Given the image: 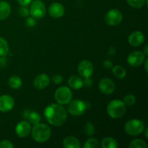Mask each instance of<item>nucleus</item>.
I'll list each match as a JSON object with an SVG mask.
<instances>
[{
  "mask_svg": "<svg viewBox=\"0 0 148 148\" xmlns=\"http://www.w3.org/2000/svg\"><path fill=\"white\" fill-rule=\"evenodd\" d=\"M68 85L74 90H79L84 85L83 79L77 75L71 76L68 79Z\"/></svg>",
  "mask_w": 148,
  "mask_h": 148,
  "instance_id": "17",
  "label": "nucleus"
},
{
  "mask_svg": "<svg viewBox=\"0 0 148 148\" xmlns=\"http://www.w3.org/2000/svg\"><path fill=\"white\" fill-rule=\"evenodd\" d=\"M14 145L9 140H3L0 143V148H13Z\"/></svg>",
  "mask_w": 148,
  "mask_h": 148,
  "instance_id": "31",
  "label": "nucleus"
},
{
  "mask_svg": "<svg viewBox=\"0 0 148 148\" xmlns=\"http://www.w3.org/2000/svg\"><path fill=\"white\" fill-rule=\"evenodd\" d=\"M83 84L87 87H90L92 85V81L90 79V77L85 78V81H83Z\"/></svg>",
  "mask_w": 148,
  "mask_h": 148,
  "instance_id": "37",
  "label": "nucleus"
},
{
  "mask_svg": "<svg viewBox=\"0 0 148 148\" xmlns=\"http://www.w3.org/2000/svg\"><path fill=\"white\" fill-rule=\"evenodd\" d=\"M145 39V37L144 33L143 32L137 30V31H134L133 33H132L129 36L128 41L131 46L137 47L144 43Z\"/></svg>",
  "mask_w": 148,
  "mask_h": 148,
  "instance_id": "14",
  "label": "nucleus"
},
{
  "mask_svg": "<svg viewBox=\"0 0 148 148\" xmlns=\"http://www.w3.org/2000/svg\"><path fill=\"white\" fill-rule=\"evenodd\" d=\"M130 148H147V145L144 140L141 139H136L130 142L129 145Z\"/></svg>",
  "mask_w": 148,
  "mask_h": 148,
  "instance_id": "24",
  "label": "nucleus"
},
{
  "mask_svg": "<svg viewBox=\"0 0 148 148\" xmlns=\"http://www.w3.org/2000/svg\"><path fill=\"white\" fill-rule=\"evenodd\" d=\"M145 59V55L140 51H135L129 54L127 57V62L129 65L133 67H137L143 64Z\"/></svg>",
  "mask_w": 148,
  "mask_h": 148,
  "instance_id": "9",
  "label": "nucleus"
},
{
  "mask_svg": "<svg viewBox=\"0 0 148 148\" xmlns=\"http://www.w3.org/2000/svg\"><path fill=\"white\" fill-rule=\"evenodd\" d=\"M93 65L88 60H82L78 65L77 72L83 78L90 77L93 73Z\"/></svg>",
  "mask_w": 148,
  "mask_h": 148,
  "instance_id": "10",
  "label": "nucleus"
},
{
  "mask_svg": "<svg viewBox=\"0 0 148 148\" xmlns=\"http://www.w3.org/2000/svg\"><path fill=\"white\" fill-rule=\"evenodd\" d=\"M46 9L44 3L40 0H35L32 2L30 14L33 18L40 19L46 15Z\"/></svg>",
  "mask_w": 148,
  "mask_h": 148,
  "instance_id": "6",
  "label": "nucleus"
},
{
  "mask_svg": "<svg viewBox=\"0 0 148 148\" xmlns=\"http://www.w3.org/2000/svg\"><path fill=\"white\" fill-rule=\"evenodd\" d=\"M11 13V6L7 1H0V20H4L10 16Z\"/></svg>",
  "mask_w": 148,
  "mask_h": 148,
  "instance_id": "18",
  "label": "nucleus"
},
{
  "mask_svg": "<svg viewBox=\"0 0 148 148\" xmlns=\"http://www.w3.org/2000/svg\"><path fill=\"white\" fill-rule=\"evenodd\" d=\"M144 54L145 55V56H147V46H146L145 47V52H144Z\"/></svg>",
  "mask_w": 148,
  "mask_h": 148,
  "instance_id": "39",
  "label": "nucleus"
},
{
  "mask_svg": "<svg viewBox=\"0 0 148 148\" xmlns=\"http://www.w3.org/2000/svg\"><path fill=\"white\" fill-rule=\"evenodd\" d=\"M84 132L88 136H92L95 133V127L90 122L87 123L84 127Z\"/></svg>",
  "mask_w": 148,
  "mask_h": 148,
  "instance_id": "29",
  "label": "nucleus"
},
{
  "mask_svg": "<svg viewBox=\"0 0 148 148\" xmlns=\"http://www.w3.org/2000/svg\"><path fill=\"white\" fill-rule=\"evenodd\" d=\"M147 62H148V59L147 58H146L145 59V71L146 72H147Z\"/></svg>",
  "mask_w": 148,
  "mask_h": 148,
  "instance_id": "38",
  "label": "nucleus"
},
{
  "mask_svg": "<svg viewBox=\"0 0 148 148\" xmlns=\"http://www.w3.org/2000/svg\"><path fill=\"white\" fill-rule=\"evenodd\" d=\"M135 97L133 95H131V94L126 95L124 98V100H123V102L125 104V106H132L134 105L135 103Z\"/></svg>",
  "mask_w": 148,
  "mask_h": 148,
  "instance_id": "28",
  "label": "nucleus"
},
{
  "mask_svg": "<svg viewBox=\"0 0 148 148\" xmlns=\"http://www.w3.org/2000/svg\"><path fill=\"white\" fill-rule=\"evenodd\" d=\"M86 109V105L84 101L81 100H73L69 103L68 106V111L71 115L78 116L83 114Z\"/></svg>",
  "mask_w": 148,
  "mask_h": 148,
  "instance_id": "8",
  "label": "nucleus"
},
{
  "mask_svg": "<svg viewBox=\"0 0 148 148\" xmlns=\"http://www.w3.org/2000/svg\"><path fill=\"white\" fill-rule=\"evenodd\" d=\"M27 118L28 119L29 123L33 124H36L39 123L40 121V119H41L40 114L36 111L29 112V114H27Z\"/></svg>",
  "mask_w": 148,
  "mask_h": 148,
  "instance_id": "25",
  "label": "nucleus"
},
{
  "mask_svg": "<svg viewBox=\"0 0 148 148\" xmlns=\"http://www.w3.org/2000/svg\"><path fill=\"white\" fill-rule=\"evenodd\" d=\"M14 106V100L11 95H2L0 96V111L7 112L11 111Z\"/></svg>",
  "mask_w": 148,
  "mask_h": 148,
  "instance_id": "12",
  "label": "nucleus"
},
{
  "mask_svg": "<svg viewBox=\"0 0 148 148\" xmlns=\"http://www.w3.org/2000/svg\"><path fill=\"white\" fill-rule=\"evenodd\" d=\"M50 82V78L46 74H40L36 77L33 81V85L37 90H43L46 88Z\"/></svg>",
  "mask_w": 148,
  "mask_h": 148,
  "instance_id": "15",
  "label": "nucleus"
},
{
  "mask_svg": "<svg viewBox=\"0 0 148 148\" xmlns=\"http://www.w3.org/2000/svg\"><path fill=\"white\" fill-rule=\"evenodd\" d=\"M18 12L22 17H27L29 13H30V12H29L27 7H26V6H22V7L19 9Z\"/></svg>",
  "mask_w": 148,
  "mask_h": 148,
  "instance_id": "30",
  "label": "nucleus"
},
{
  "mask_svg": "<svg viewBox=\"0 0 148 148\" xmlns=\"http://www.w3.org/2000/svg\"><path fill=\"white\" fill-rule=\"evenodd\" d=\"M147 131H148V129L146 128L145 129V137L146 138H148V136H147Z\"/></svg>",
  "mask_w": 148,
  "mask_h": 148,
  "instance_id": "40",
  "label": "nucleus"
},
{
  "mask_svg": "<svg viewBox=\"0 0 148 148\" xmlns=\"http://www.w3.org/2000/svg\"><path fill=\"white\" fill-rule=\"evenodd\" d=\"M26 25L28 27H33L36 25V20L32 17H28L26 20Z\"/></svg>",
  "mask_w": 148,
  "mask_h": 148,
  "instance_id": "33",
  "label": "nucleus"
},
{
  "mask_svg": "<svg viewBox=\"0 0 148 148\" xmlns=\"http://www.w3.org/2000/svg\"><path fill=\"white\" fill-rule=\"evenodd\" d=\"M44 116L48 122L54 127H60L66 121L67 114L62 106L50 104L44 110Z\"/></svg>",
  "mask_w": 148,
  "mask_h": 148,
  "instance_id": "1",
  "label": "nucleus"
},
{
  "mask_svg": "<svg viewBox=\"0 0 148 148\" xmlns=\"http://www.w3.org/2000/svg\"><path fill=\"white\" fill-rule=\"evenodd\" d=\"M107 114L113 119H119L126 113V106L122 101L112 100L107 106Z\"/></svg>",
  "mask_w": 148,
  "mask_h": 148,
  "instance_id": "3",
  "label": "nucleus"
},
{
  "mask_svg": "<svg viewBox=\"0 0 148 148\" xmlns=\"http://www.w3.org/2000/svg\"><path fill=\"white\" fill-rule=\"evenodd\" d=\"M32 137L36 142L43 143L49 140L51 135V130L50 127L45 124H34L33 129H31Z\"/></svg>",
  "mask_w": 148,
  "mask_h": 148,
  "instance_id": "2",
  "label": "nucleus"
},
{
  "mask_svg": "<svg viewBox=\"0 0 148 148\" xmlns=\"http://www.w3.org/2000/svg\"><path fill=\"white\" fill-rule=\"evenodd\" d=\"M113 74L119 79H123L127 75V71L121 65H116L112 69Z\"/></svg>",
  "mask_w": 148,
  "mask_h": 148,
  "instance_id": "22",
  "label": "nucleus"
},
{
  "mask_svg": "<svg viewBox=\"0 0 148 148\" xmlns=\"http://www.w3.org/2000/svg\"><path fill=\"white\" fill-rule=\"evenodd\" d=\"M22 84H23V82H22L21 78L17 75H13L10 77L8 79L9 86L13 89H19L22 86Z\"/></svg>",
  "mask_w": 148,
  "mask_h": 148,
  "instance_id": "21",
  "label": "nucleus"
},
{
  "mask_svg": "<svg viewBox=\"0 0 148 148\" xmlns=\"http://www.w3.org/2000/svg\"><path fill=\"white\" fill-rule=\"evenodd\" d=\"M100 147L99 142L95 138L90 137L85 142L84 145V148H98Z\"/></svg>",
  "mask_w": 148,
  "mask_h": 148,
  "instance_id": "26",
  "label": "nucleus"
},
{
  "mask_svg": "<svg viewBox=\"0 0 148 148\" xmlns=\"http://www.w3.org/2000/svg\"><path fill=\"white\" fill-rule=\"evenodd\" d=\"M101 146L103 148H116L118 147V143L112 137H105L101 141Z\"/></svg>",
  "mask_w": 148,
  "mask_h": 148,
  "instance_id": "20",
  "label": "nucleus"
},
{
  "mask_svg": "<svg viewBox=\"0 0 148 148\" xmlns=\"http://www.w3.org/2000/svg\"><path fill=\"white\" fill-rule=\"evenodd\" d=\"M124 130L127 134L131 136L139 135L144 132V123L138 119H131L125 124Z\"/></svg>",
  "mask_w": 148,
  "mask_h": 148,
  "instance_id": "4",
  "label": "nucleus"
},
{
  "mask_svg": "<svg viewBox=\"0 0 148 148\" xmlns=\"http://www.w3.org/2000/svg\"><path fill=\"white\" fill-rule=\"evenodd\" d=\"M31 125L27 121H20L16 125L15 132L19 137H25L31 132Z\"/></svg>",
  "mask_w": 148,
  "mask_h": 148,
  "instance_id": "13",
  "label": "nucleus"
},
{
  "mask_svg": "<svg viewBox=\"0 0 148 148\" xmlns=\"http://www.w3.org/2000/svg\"><path fill=\"white\" fill-rule=\"evenodd\" d=\"M127 3L133 8L140 9L145 4V0H127Z\"/></svg>",
  "mask_w": 148,
  "mask_h": 148,
  "instance_id": "27",
  "label": "nucleus"
},
{
  "mask_svg": "<svg viewBox=\"0 0 148 148\" xmlns=\"http://www.w3.org/2000/svg\"><path fill=\"white\" fill-rule=\"evenodd\" d=\"M52 81H53L54 84L59 85V84H60L63 81V77L60 75H55L52 77Z\"/></svg>",
  "mask_w": 148,
  "mask_h": 148,
  "instance_id": "32",
  "label": "nucleus"
},
{
  "mask_svg": "<svg viewBox=\"0 0 148 148\" xmlns=\"http://www.w3.org/2000/svg\"><path fill=\"white\" fill-rule=\"evenodd\" d=\"M6 64H7V59H6L5 56H1L0 57V66L4 67Z\"/></svg>",
  "mask_w": 148,
  "mask_h": 148,
  "instance_id": "36",
  "label": "nucleus"
},
{
  "mask_svg": "<svg viewBox=\"0 0 148 148\" xmlns=\"http://www.w3.org/2000/svg\"><path fill=\"white\" fill-rule=\"evenodd\" d=\"M122 13L117 9H111L108 11L105 16L106 23L111 26L118 25L122 21Z\"/></svg>",
  "mask_w": 148,
  "mask_h": 148,
  "instance_id": "7",
  "label": "nucleus"
},
{
  "mask_svg": "<svg viewBox=\"0 0 148 148\" xmlns=\"http://www.w3.org/2000/svg\"><path fill=\"white\" fill-rule=\"evenodd\" d=\"M103 66L106 69H111L112 67V62L110 60H106L103 63Z\"/></svg>",
  "mask_w": 148,
  "mask_h": 148,
  "instance_id": "35",
  "label": "nucleus"
},
{
  "mask_svg": "<svg viewBox=\"0 0 148 148\" xmlns=\"http://www.w3.org/2000/svg\"><path fill=\"white\" fill-rule=\"evenodd\" d=\"M98 88L101 92L106 95H110L114 92L116 86L115 83L112 79L105 77L100 80L98 83Z\"/></svg>",
  "mask_w": 148,
  "mask_h": 148,
  "instance_id": "11",
  "label": "nucleus"
},
{
  "mask_svg": "<svg viewBox=\"0 0 148 148\" xmlns=\"http://www.w3.org/2000/svg\"><path fill=\"white\" fill-rule=\"evenodd\" d=\"M9 45L7 40L0 37V56H5L9 53Z\"/></svg>",
  "mask_w": 148,
  "mask_h": 148,
  "instance_id": "23",
  "label": "nucleus"
},
{
  "mask_svg": "<svg viewBox=\"0 0 148 148\" xmlns=\"http://www.w3.org/2000/svg\"><path fill=\"white\" fill-rule=\"evenodd\" d=\"M54 98L56 102L59 104H61V105L68 104L72 101V90L66 86L60 87L55 91Z\"/></svg>",
  "mask_w": 148,
  "mask_h": 148,
  "instance_id": "5",
  "label": "nucleus"
},
{
  "mask_svg": "<svg viewBox=\"0 0 148 148\" xmlns=\"http://www.w3.org/2000/svg\"><path fill=\"white\" fill-rule=\"evenodd\" d=\"M64 7L63 4L59 2H53L50 5L49 8V12L52 17L59 18L62 17L64 14Z\"/></svg>",
  "mask_w": 148,
  "mask_h": 148,
  "instance_id": "16",
  "label": "nucleus"
},
{
  "mask_svg": "<svg viewBox=\"0 0 148 148\" xmlns=\"http://www.w3.org/2000/svg\"><path fill=\"white\" fill-rule=\"evenodd\" d=\"M63 145L65 148H80V143L77 138L73 136L66 137L63 141Z\"/></svg>",
  "mask_w": 148,
  "mask_h": 148,
  "instance_id": "19",
  "label": "nucleus"
},
{
  "mask_svg": "<svg viewBox=\"0 0 148 148\" xmlns=\"http://www.w3.org/2000/svg\"><path fill=\"white\" fill-rule=\"evenodd\" d=\"M19 4L21 6H26L27 7L29 4H30L32 0H17Z\"/></svg>",
  "mask_w": 148,
  "mask_h": 148,
  "instance_id": "34",
  "label": "nucleus"
}]
</instances>
